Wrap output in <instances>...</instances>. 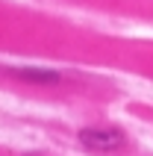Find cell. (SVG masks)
<instances>
[{
  "mask_svg": "<svg viewBox=\"0 0 153 156\" xmlns=\"http://www.w3.org/2000/svg\"><path fill=\"white\" fill-rule=\"evenodd\" d=\"M80 144L88 150H100V153H109V150L124 147V133L115 130V127H85L80 133Z\"/></svg>",
  "mask_w": 153,
  "mask_h": 156,
  "instance_id": "cell-1",
  "label": "cell"
},
{
  "mask_svg": "<svg viewBox=\"0 0 153 156\" xmlns=\"http://www.w3.org/2000/svg\"><path fill=\"white\" fill-rule=\"evenodd\" d=\"M9 74L27 80V83H59V74L56 71H47V68H9Z\"/></svg>",
  "mask_w": 153,
  "mask_h": 156,
  "instance_id": "cell-2",
  "label": "cell"
}]
</instances>
